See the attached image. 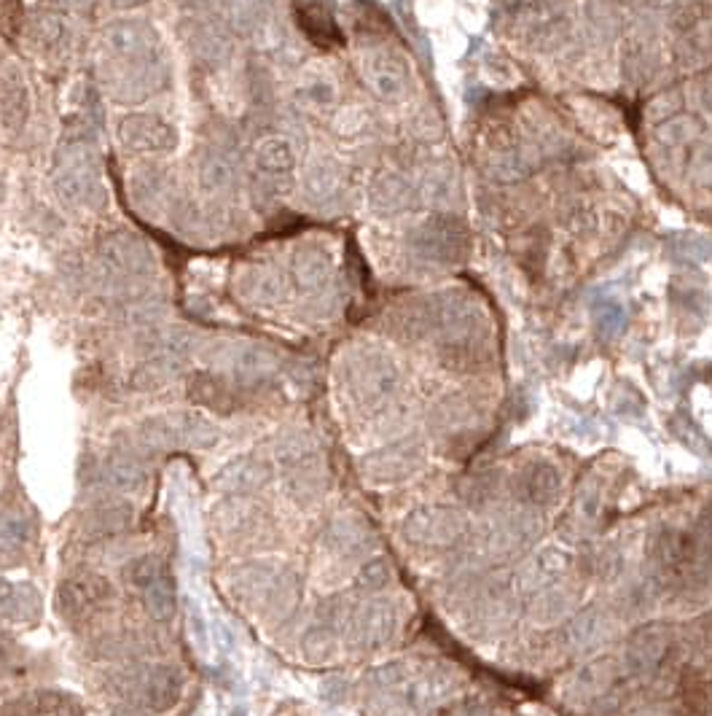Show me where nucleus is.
<instances>
[{
  "mask_svg": "<svg viewBox=\"0 0 712 716\" xmlns=\"http://www.w3.org/2000/svg\"><path fill=\"white\" fill-rule=\"evenodd\" d=\"M114 598V588H111L108 579L84 574L78 579H71V582L62 588L60 593V612L71 620H84L90 614L100 612L105 606V601Z\"/></svg>",
  "mask_w": 712,
  "mask_h": 716,
  "instance_id": "obj_8",
  "label": "nucleus"
},
{
  "mask_svg": "<svg viewBox=\"0 0 712 716\" xmlns=\"http://www.w3.org/2000/svg\"><path fill=\"white\" fill-rule=\"evenodd\" d=\"M237 291L245 297L248 302H278L285 294V278L283 272L274 270L270 264H248L245 270L237 276Z\"/></svg>",
  "mask_w": 712,
  "mask_h": 716,
  "instance_id": "obj_11",
  "label": "nucleus"
},
{
  "mask_svg": "<svg viewBox=\"0 0 712 716\" xmlns=\"http://www.w3.org/2000/svg\"><path fill=\"white\" fill-rule=\"evenodd\" d=\"M103 3H108L111 9L116 11H129V9H137V6H146L148 0H103Z\"/></svg>",
  "mask_w": 712,
  "mask_h": 716,
  "instance_id": "obj_29",
  "label": "nucleus"
},
{
  "mask_svg": "<svg viewBox=\"0 0 712 716\" xmlns=\"http://www.w3.org/2000/svg\"><path fill=\"white\" fill-rule=\"evenodd\" d=\"M396 62L398 60L385 58V54H377V58L368 60V79L377 86L379 95H396L401 90V68Z\"/></svg>",
  "mask_w": 712,
  "mask_h": 716,
  "instance_id": "obj_25",
  "label": "nucleus"
},
{
  "mask_svg": "<svg viewBox=\"0 0 712 716\" xmlns=\"http://www.w3.org/2000/svg\"><path fill=\"white\" fill-rule=\"evenodd\" d=\"M270 14V0H223V20L237 35H251Z\"/></svg>",
  "mask_w": 712,
  "mask_h": 716,
  "instance_id": "obj_19",
  "label": "nucleus"
},
{
  "mask_svg": "<svg viewBox=\"0 0 712 716\" xmlns=\"http://www.w3.org/2000/svg\"><path fill=\"white\" fill-rule=\"evenodd\" d=\"M52 186L57 197L71 208L95 210L105 203L103 186V162L95 143V133L90 127H67L65 138L60 141L54 154Z\"/></svg>",
  "mask_w": 712,
  "mask_h": 716,
  "instance_id": "obj_1",
  "label": "nucleus"
},
{
  "mask_svg": "<svg viewBox=\"0 0 712 716\" xmlns=\"http://www.w3.org/2000/svg\"><path fill=\"white\" fill-rule=\"evenodd\" d=\"M189 394L212 409H227L231 404V388L227 385V380L210 375V372H197L191 377Z\"/></svg>",
  "mask_w": 712,
  "mask_h": 716,
  "instance_id": "obj_23",
  "label": "nucleus"
},
{
  "mask_svg": "<svg viewBox=\"0 0 712 716\" xmlns=\"http://www.w3.org/2000/svg\"><path fill=\"white\" fill-rule=\"evenodd\" d=\"M97 259L116 278H151L156 253L140 235L129 229H114L97 240Z\"/></svg>",
  "mask_w": 712,
  "mask_h": 716,
  "instance_id": "obj_3",
  "label": "nucleus"
},
{
  "mask_svg": "<svg viewBox=\"0 0 712 716\" xmlns=\"http://www.w3.org/2000/svg\"><path fill=\"white\" fill-rule=\"evenodd\" d=\"M334 170H331V167L326 165V162H317L315 167H310V173H307V189L312 191V195L315 197H328V195H334Z\"/></svg>",
  "mask_w": 712,
  "mask_h": 716,
  "instance_id": "obj_27",
  "label": "nucleus"
},
{
  "mask_svg": "<svg viewBox=\"0 0 712 716\" xmlns=\"http://www.w3.org/2000/svg\"><path fill=\"white\" fill-rule=\"evenodd\" d=\"M221 488L229 490V494H253V490H261L270 479V466L264 460L242 458L237 464H229L227 469L221 471Z\"/></svg>",
  "mask_w": 712,
  "mask_h": 716,
  "instance_id": "obj_16",
  "label": "nucleus"
},
{
  "mask_svg": "<svg viewBox=\"0 0 712 716\" xmlns=\"http://www.w3.org/2000/svg\"><path fill=\"white\" fill-rule=\"evenodd\" d=\"M129 191H133L135 208L148 219H159L172 210V178L165 167H137L129 178Z\"/></svg>",
  "mask_w": 712,
  "mask_h": 716,
  "instance_id": "obj_7",
  "label": "nucleus"
},
{
  "mask_svg": "<svg viewBox=\"0 0 712 716\" xmlns=\"http://www.w3.org/2000/svg\"><path fill=\"white\" fill-rule=\"evenodd\" d=\"M116 138L129 154H172L180 135L172 122L159 114H127L118 120Z\"/></svg>",
  "mask_w": 712,
  "mask_h": 716,
  "instance_id": "obj_4",
  "label": "nucleus"
},
{
  "mask_svg": "<svg viewBox=\"0 0 712 716\" xmlns=\"http://www.w3.org/2000/svg\"><path fill=\"white\" fill-rule=\"evenodd\" d=\"M140 695H143V703H146L151 712H167V708L175 706L180 697L178 671L167 668V665H159V668H151L148 674H143Z\"/></svg>",
  "mask_w": 712,
  "mask_h": 716,
  "instance_id": "obj_15",
  "label": "nucleus"
},
{
  "mask_svg": "<svg viewBox=\"0 0 712 716\" xmlns=\"http://www.w3.org/2000/svg\"><path fill=\"white\" fill-rule=\"evenodd\" d=\"M28 35L30 41L39 43L41 49L52 52V49H60L62 43L67 41L65 20H62L60 14H54V11H41V14H35L33 20H30Z\"/></svg>",
  "mask_w": 712,
  "mask_h": 716,
  "instance_id": "obj_22",
  "label": "nucleus"
},
{
  "mask_svg": "<svg viewBox=\"0 0 712 716\" xmlns=\"http://www.w3.org/2000/svg\"><path fill=\"white\" fill-rule=\"evenodd\" d=\"M22 541V522L0 512V550H9Z\"/></svg>",
  "mask_w": 712,
  "mask_h": 716,
  "instance_id": "obj_28",
  "label": "nucleus"
},
{
  "mask_svg": "<svg viewBox=\"0 0 712 716\" xmlns=\"http://www.w3.org/2000/svg\"><path fill=\"white\" fill-rule=\"evenodd\" d=\"M293 17L302 33L321 49H331L345 43L339 22L328 0H293Z\"/></svg>",
  "mask_w": 712,
  "mask_h": 716,
  "instance_id": "obj_9",
  "label": "nucleus"
},
{
  "mask_svg": "<svg viewBox=\"0 0 712 716\" xmlns=\"http://www.w3.org/2000/svg\"><path fill=\"white\" fill-rule=\"evenodd\" d=\"M129 582L135 584L143 593V603L146 612L151 614L156 622L172 620L178 598H175L172 577L167 574L165 563L156 556H143L129 565Z\"/></svg>",
  "mask_w": 712,
  "mask_h": 716,
  "instance_id": "obj_5",
  "label": "nucleus"
},
{
  "mask_svg": "<svg viewBox=\"0 0 712 716\" xmlns=\"http://www.w3.org/2000/svg\"><path fill=\"white\" fill-rule=\"evenodd\" d=\"M667 652H670V639L664 636L656 627H646L642 633H637L632 639V646H629V660L637 671H656L661 663H664Z\"/></svg>",
  "mask_w": 712,
  "mask_h": 716,
  "instance_id": "obj_20",
  "label": "nucleus"
},
{
  "mask_svg": "<svg viewBox=\"0 0 712 716\" xmlns=\"http://www.w3.org/2000/svg\"><path fill=\"white\" fill-rule=\"evenodd\" d=\"M11 595H14V588H11V584L6 582V579H0V609H3L6 603H9Z\"/></svg>",
  "mask_w": 712,
  "mask_h": 716,
  "instance_id": "obj_30",
  "label": "nucleus"
},
{
  "mask_svg": "<svg viewBox=\"0 0 712 716\" xmlns=\"http://www.w3.org/2000/svg\"><path fill=\"white\" fill-rule=\"evenodd\" d=\"M108 477L111 485H116L118 490L135 494L146 485V466L133 456H114L108 460Z\"/></svg>",
  "mask_w": 712,
  "mask_h": 716,
  "instance_id": "obj_24",
  "label": "nucleus"
},
{
  "mask_svg": "<svg viewBox=\"0 0 712 716\" xmlns=\"http://www.w3.org/2000/svg\"><path fill=\"white\" fill-rule=\"evenodd\" d=\"M197 180L199 189L208 195H229L231 189H237V165L221 148H205L202 157L197 162Z\"/></svg>",
  "mask_w": 712,
  "mask_h": 716,
  "instance_id": "obj_10",
  "label": "nucleus"
},
{
  "mask_svg": "<svg viewBox=\"0 0 712 716\" xmlns=\"http://www.w3.org/2000/svg\"><path fill=\"white\" fill-rule=\"evenodd\" d=\"M129 518H133V512H129V507H124V504H116V507H103L95 515V528L100 533L122 531V528L129 522Z\"/></svg>",
  "mask_w": 712,
  "mask_h": 716,
  "instance_id": "obj_26",
  "label": "nucleus"
},
{
  "mask_svg": "<svg viewBox=\"0 0 712 716\" xmlns=\"http://www.w3.org/2000/svg\"><path fill=\"white\" fill-rule=\"evenodd\" d=\"M33 111L30 84L20 62H9L0 73V127L9 135L24 133Z\"/></svg>",
  "mask_w": 712,
  "mask_h": 716,
  "instance_id": "obj_6",
  "label": "nucleus"
},
{
  "mask_svg": "<svg viewBox=\"0 0 712 716\" xmlns=\"http://www.w3.org/2000/svg\"><path fill=\"white\" fill-rule=\"evenodd\" d=\"M189 49L208 65H223L231 58V33L218 22H199L191 28Z\"/></svg>",
  "mask_w": 712,
  "mask_h": 716,
  "instance_id": "obj_13",
  "label": "nucleus"
},
{
  "mask_svg": "<svg viewBox=\"0 0 712 716\" xmlns=\"http://www.w3.org/2000/svg\"><path fill=\"white\" fill-rule=\"evenodd\" d=\"M331 272V259L326 251L315 246H302L296 248L291 259V276L302 289H317V286L326 283Z\"/></svg>",
  "mask_w": 712,
  "mask_h": 716,
  "instance_id": "obj_17",
  "label": "nucleus"
},
{
  "mask_svg": "<svg viewBox=\"0 0 712 716\" xmlns=\"http://www.w3.org/2000/svg\"><path fill=\"white\" fill-rule=\"evenodd\" d=\"M105 60L103 65L133 68V65H154V62H167L165 43H161L159 30L148 20H116L105 24L103 35Z\"/></svg>",
  "mask_w": 712,
  "mask_h": 716,
  "instance_id": "obj_2",
  "label": "nucleus"
},
{
  "mask_svg": "<svg viewBox=\"0 0 712 716\" xmlns=\"http://www.w3.org/2000/svg\"><path fill=\"white\" fill-rule=\"evenodd\" d=\"M17 716H84L73 697L60 693H35L17 703Z\"/></svg>",
  "mask_w": 712,
  "mask_h": 716,
  "instance_id": "obj_21",
  "label": "nucleus"
},
{
  "mask_svg": "<svg viewBox=\"0 0 712 716\" xmlns=\"http://www.w3.org/2000/svg\"><path fill=\"white\" fill-rule=\"evenodd\" d=\"M255 167H259L261 176L280 180L289 178L296 167V152H293V143L283 135H270V138H261L259 146H255Z\"/></svg>",
  "mask_w": 712,
  "mask_h": 716,
  "instance_id": "obj_14",
  "label": "nucleus"
},
{
  "mask_svg": "<svg viewBox=\"0 0 712 716\" xmlns=\"http://www.w3.org/2000/svg\"><path fill=\"white\" fill-rule=\"evenodd\" d=\"M184 370V359L178 353H159V356L143 361L140 366L135 370L133 375V385L137 391H156L161 385L172 383L175 377L180 375Z\"/></svg>",
  "mask_w": 712,
  "mask_h": 716,
  "instance_id": "obj_18",
  "label": "nucleus"
},
{
  "mask_svg": "<svg viewBox=\"0 0 712 716\" xmlns=\"http://www.w3.org/2000/svg\"><path fill=\"white\" fill-rule=\"evenodd\" d=\"M674 701L683 716H710L712 714V678L708 671L685 668L674 687Z\"/></svg>",
  "mask_w": 712,
  "mask_h": 716,
  "instance_id": "obj_12",
  "label": "nucleus"
}]
</instances>
